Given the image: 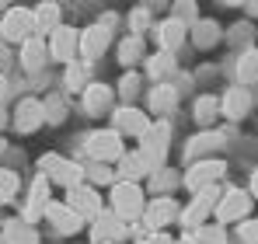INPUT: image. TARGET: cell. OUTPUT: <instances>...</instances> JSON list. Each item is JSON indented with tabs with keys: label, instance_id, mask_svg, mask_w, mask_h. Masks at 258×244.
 <instances>
[{
	"label": "cell",
	"instance_id": "6da1fadb",
	"mask_svg": "<svg viewBox=\"0 0 258 244\" xmlns=\"http://www.w3.org/2000/svg\"><path fill=\"white\" fill-rule=\"evenodd\" d=\"M255 199H251V192L248 189H237V185H223L220 189V196H216V206H213V220L216 223H223V227H230V223H241V220H248L251 213H255Z\"/></svg>",
	"mask_w": 258,
	"mask_h": 244
},
{
	"label": "cell",
	"instance_id": "7a4b0ae2",
	"mask_svg": "<svg viewBox=\"0 0 258 244\" xmlns=\"http://www.w3.org/2000/svg\"><path fill=\"white\" fill-rule=\"evenodd\" d=\"M168 147H171V122H150L147 129H143V136H140V157L147 161L150 171H157V167H164L168 161Z\"/></svg>",
	"mask_w": 258,
	"mask_h": 244
},
{
	"label": "cell",
	"instance_id": "3957f363",
	"mask_svg": "<svg viewBox=\"0 0 258 244\" xmlns=\"http://www.w3.org/2000/svg\"><path fill=\"white\" fill-rule=\"evenodd\" d=\"M108 206H112V213H115L119 220L133 223V220H140V213H143V206H147V196H143L140 181H112Z\"/></svg>",
	"mask_w": 258,
	"mask_h": 244
},
{
	"label": "cell",
	"instance_id": "277c9868",
	"mask_svg": "<svg viewBox=\"0 0 258 244\" xmlns=\"http://www.w3.org/2000/svg\"><path fill=\"white\" fill-rule=\"evenodd\" d=\"M227 174V161L220 157H203V161H192L181 174V189L188 192H199V189H210V185H220Z\"/></svg>",
	"mask_w": 258,
	"mask_h": 244
},
{
	"label": "cell",
	"instance_id": "5b68a950",
	"mask_svg": "<svg viewBox=\"0 0 258 244\" xmlns=\"http://www.w3.org/2000/svg\"><path fill=\"white\" fill-rule=\"evenodd\" d=\"M84 150H87V161L115 164L122 157L126 143H122V133H115V129H94V133H87Z\"/></svg>",
	"mask_w": 258,
	"mask_h": 244
},
{
	"label": "cell",
	"instance_id": "8992f818",
	"mask_svg": "<svg viewBox=\"0 0 258 244\" xmlns=\"http://www.w3.org/2000/svg\"><path fill=\"white\" fill-rule=\"evenodd\" d=\"M216 196H220V185H210V189H199V192H192L188 206H181V209H178V223H181L185 230H192V227L206 223V220L213 216Z\"/></svg>",
	"mask_w": 258,
	"mask_h": 244
},
{
	"label": "cell",
	"instance_id": "52a82bcc",
	"mask_svg": "<svg viewBox=\"0 0 258 244\" xmlns=\"http://www.w3.org/2000/svg\"><path fill=\"white\" fill-rule=\"evenodd\" d=\"M39 171H42L45 181H56V185H63V189H74V185L84 181V164L67 161V157H59V154H45L42 161H39Z\"/></svg>",
	"mask_w": 258,
	"mask_h": 244
},
{
	"label": "cell",
	"instance_id": "ba28073f",
	"mask_svg": "<svg viewBox=\"0 0 258 244\" xmlns=\"http://www.w3.org/2000/svg\"><path fill=\"white\" fill-rule=\"evenodd\" d=\"M178 209H181V206L174 203V196H154L150 203L143 206L140 220H143L147 230H164V227L178 223Z\"/></svg>",
	"mask_w": 258,
	"mask_h": 244
},
{
	"label": "cell",
	"instance_id": "9c48e42d",
	"mask_svg": "<svg viewBox=\"0 0 258 244\" xmlns=\"http://www.w3.org/2000/svg\"><path fill=\"white\" fill-rule=\"evenodd\" d=\"M28 35H35L32 7H7L0 18V42H25Z\"/></svg>",
	"mask_w": 258,
	"mask_h": 244
},
{
	"label": "cell",
	"instance_id": "30bf717a",
	"mask_svg": "<svg viewBox=\"0 0 258 244\" xmlns=\"http://www.w3.org/2000/svg\"><path fill=\"white\" fill-rule=\"evenodd\" d=\"M251 108H255V98H251V91L248 87H241V84H230L223 94H220V115L227 122H241L251 115Z\"/></svg>",
	"mask_w": 258,
	"mask_h": 244
},
{
	"label": "cell",
	"instance_id": "8fae6325",
	"mask_svg": "<svg viewBox=\"0 0 258 244\" xmlns=\"http://www.w3.org/2000/svg\"><path fill=\"white\" fill-rule=\"evenodd\" d=\"M67 206H70L81 220H94V216L105 209V206H101V196H98V189L87 185V181L74 185V189H67Z\"/></svg>",
	"mask_w": 258,
	"mask_h": 244
},
{
	"label": "cell",
	"instance_id": "7c38bea8",
	"mask_svg": "<svg viewBox=\"0 0 258 244\" xmlns=\"http://www.w3.org/2000/svg\"><path fill=\"white\" fill-rule=\"evenodd\" d=\"M49 56L52 59H59V63H74L77 59V45H81V32L77 28H70V25H59V28H52L49 32Z\"/></svg>",
	"mask_w": 258,
	"mask_h": 244
},
{
	"label": "cell",
	"instance_id": "4fadbf2b",
	"mask_svg": "<svg viewBox=\"0 0 258 244\" xmlns=\"http://www.w3.org/2000/svg\"><path fill=\"white\" fill-rule=\"evenodd\" d=\"M108 45H112V32L105 28V25H87L84 32H81V45H77V56L84 59V63H94L98 56H105L108 52Z\"/></svg>",
	"mask_w": 258,
	"mask_h": 244
},
{
	"label": "cell",
	"instance_id": "5bb4252c",
	"mask_svg": "<svg viewBox=\"0 0 258 244\" xmlns=\"http://www.w3.org/2000/svg\"><path fill=\"white\" fill-rule=\"evenodd\" d=\"M227 147V136L220 133V129H203L199 136H192L188 143H185V161H203V157H216V150H223Z\"/></svg>",
	"mask_w": 258,
	"mask_h": 244
},
{
	"label": "cell",
	"instance_id": "9a60e30c",
	"mask_svg": "<svg viewBox=\"0 0 258 244\" xmlns=\"http://www.w3.org/2000/svg\"><path fill=\"white\" fill-rule=\"evenodd\" d=\"M154 42H157V49H164V52H178L185 42H188V25H181L178 18H164V21H157L154 25Z\"/></svg>",
	"mask_w": 258,
	"mask_h": 244
},
{
	"label": "cell",
	"instance_id": "2e32d148",
	"mask_svg": "<svg viewBox=\"0 0 258 244\" xmlns=\"http://www.w3.org/2000/svg\"><path fill=\"white\" fill-rule=\"evenodd\" d=\"M91 237L94 244H112L126 237V220H119L112 209H101L94 220H91Z\"/></svg>",
	"mask_w": 258,
	"mask_h": 244
},
{
	"label": "cell",
	"instance_id": "e0dca14e",
	"mask_svg": "<svg viewBox=\"0 0 258 244\" xmlns=\"http://www.w3.org/2000/svg\"><path fill=\"white\" fill-rule=\"evenodd\" d=\"M112 122H115V126H112L115 133H122V136H136V140H140L143 129L150 126V115H147L143 108H136V105H122V108L112 112Z\"/></svg>",
	"mask_w": 258,
	"mask_h": 244
},
{
	"label": "cell",
	"instance_id": "ac0fdd59",
	"mask_svg": "<svg viewBox=\"0 0 258 244\" xmlns=\"http://www.w3.org/2000/svg\"><path fill=\"white\" fill-rule=\"evenodd\" d=\"M45 122V108H42V98H25V101H18V108H14V129L18 133H35V129H42Z\"/></svg>",
	"mask_w": 258,
	"mask_h": 244
},
{
	"label": "cell",
	"instance_id": "d6986e66",
	"mask_svg": "<svg viewBox=\"0 0 258 244\" xmlns=\"http://www.w3.org/2000/svg\"><path fill=\"white\" fill-rule=\"evenodd\" d=\"M45 220H49L52 230L63 234V237H70V234H77V230L84 227V220H81L70 206L67 203H52V199H49V206H45Z\"/></svg>",
	"mask_w": 258,
	"mask_h": 244
},
{
	"label": "cell",
	"instance_id": "ffe728a7",
	"mask_svg": "<svg viewBox=\"0 0 258 244\" xmlns=\"http://www.w3.org/2000/svg\"><path fill=\"white\" fill-rule=\"evenodd\" d=\"M112 105H115V91L108 87V84H87L84 87V112L87 115H108L112 112Z\"/></svg>",
	"mask_w": 258,
	"mask_h": 244
},
{
	"label": "cell",
	"instance_id": "44dd1931",
	"mask_svg": "<svg viewBox=\"0 0 258 244\" xmlns=\"http://www.w3.org/2000/svg\"><path fill=\"white\" fill-rule=\"evenodd\" d=\"M188 39H192V45H196V49L210 52L213 45H220V42H223V28L216 25L213 18H199L196 25H188Z\"/></svg>",
	"mask_w": 258,
	"mask_h": 244
},
{
	"label": "cell",
	"instance_id": "7402d4cb",
	"mask_svg": "<svg viewBox=\"0 0 258 244\" xmlns=\"http://www.w3.org/2000/svg\"><path fill=\"white\" fill-rule=\"evenodd\" d=\"M45 206H49V181H45L42 174L32 181V192H28V203L21 209V220H28V223H39L45 216Z\"/></svg>",
	"mask_w": 258,
	"mask_h": 244
},
{
	"label": "cell",
	"instance_id": "603a6c76",
	"mask_svg": "<svg viewBox=\"0 0 258 244\" xmlns=\"http://www.w3.org/2000/svg\"><path fill=\"white\" fill-rule=\"evenodd\" d=\"M143 67H147V77H150L154 84H164V81H171L174 74H178L174 52H164V49H157L154 56H143Z\"/></svg>",
	"mask_w": 258,
	"mask_h": 244
},
{
	"label": "cell",
	"instance_id": "cb8c5ba5",
	"mask_svg": "<svg viewBox=\"0 0 258 244\" xmlns=\"http://www.w3.org/2000/svg\"><path fill=\"white\" fill-rule=\"evenodd\" d=\"M178 98H181V94L174 91V84H171V81L154 84V87H150V94H147V108H150L154 115H168V112H174Z\"/></svg>",
	"mask_w": 258,
	"mask_h": 244
},
{
	"label": "cell",
	"instance_id": "d4e9b609",
	"mask_svg": "<svg viewBox=\"0 0 258 244\" xmlns=\"http://www.w3.org/2000/svg\"><path fill=\"white\" fill-rule=\"evenodd\" d=\"M112 171H115L119 181H140V178L150 174V167H147V161L140 157V150H122V157L115 161Z\"/></svg>",
	"mask_w": 258,
	"mask_h": 244
},
{
	"label": "cell",
	"instance_id": "484cf974",
	"mask_svg": "<svg viewBox=\"0 0 258 244\" xmlns=\"http://www.w3.org/2000/svg\"><path fill=\"white\" fill-rule=\"evenodd\" d=\"M45 59H49V45H45L42 35H28V39L21 42V67H25L28 74L42 70Z\"/></svg>",
	"mask_w": 258,
	"mask_h": 244
},
{
	"label": "cell",
	"instance_id": "4316f807",
	"mask_svg": "<svg viewBox=\"0 0 258 244\" xmlns=\"http://www.w3.org/2000/svg\"><path fill=\"white\" fill-rule=\"evenodd\" d=\"M185 244H230V234H227V227L223 223H199V227H192V230H185Z\"/></svg>",
	"mask_w": 258,
	"mask_h": 244
},
{
	"label": "cell",
	"instance_id": "83f0119b",
	"mask_svg": "<svg viewBox=\"0 0 258 244\" xmlns=\"http://www.w3.org/2000/svg\"><path fill=\"white\" fill-rule=\"evenodd\" d=\"M32 25H35V35H49L52 28H59V4L56 0H42L39 7H32Z\"/></svg>",
	"mask_w": 258,
	"mask_h": 244
},
{
	"label": "cell",
	"instance_id": "f1b7e54d",
	"mask_svg": "<svg viewBox=\"0 0 258 244\" xmlns=\"http://www.w3.org/2000/svg\"><path fill=\"white\" fill-rule=\"evenodd\" d=\"M192 119L199 129H213L220 119V94H199L192 105Z\"/></svg>",
	"mask_w": 258,
	"mask_h": 244
},
{
	"label": "cell",
	"instance_id": "f546056e",
	"mask_svg": "<svg viewBox=\"0 0 258 244\" xmlns=\"http://www.w3.org/2000/svg\"><path fill=\"white\" fill-rule=\"evenodd\" d=\"M234 84H241V87H251V84H258V45L244 49V52H237Z\"/></svg>",
	"mask_w": 258,
	"mask_h": 244
},
{
	"label": "cell",
	"instance_id": "4dcf8cb0",
	"mask_svg": "<svg viewBox=\"0 0 258 244\" xmlns=\"http://www.w3.org/2000/svg\"><path fill=\"white\" fill-rule=\"evenodd\" d=\"M0 241L4 244H39V234H35V223H28V220H7L4 223V234H0Z\"/></svg>",
	"mask_w": 258,
	"mask_h": 244
},
{
	"label": "cell",
	"instance_id": "1f68e13d",
	"mask_svg": "<svg viewBox=\"0 0 258 244\" xmlns=\"http://www.w3.org/2000/svg\"><path fill=\"white\" fill-rule=\"evenodd\" d=\"M150 178V192L154 196H171L174 189H181V171H174V167H157V171H150L147 174Z\"/></svg>",
	"mask_w": 258,
	"mask_h": 244
},
{
	"label": "cell",
	"instance_id": "d6a6232c",
	"mask_svg": "<svg viewBox=\"0 0 258 244\" xmlns=\"http://www.w3.org/2000/svg\"><path fill=\"white\" fill-rule=\"evenodd\" d=\"M119 63L126 67V70H133L136 63H143V56H147V42H143V35H126V39H119Z\"/></svg>",
	"mask_w": 258,
	"mask_h": 244
},
{
	"label": "cell",
	"instance_id": "836d02e7",
	"mask_svg": "<svg viewBox=\"0 0 258 244\" xmlns=\"http://www.w3.org/2000/svg\"><path fill=\"white\" fill-rule=\"evenodd\" d=\"M84 181L87 185H112L115 181V171H112V164H101V161H87L84 164Z\"/></svg>",
	"mask_w": 258,
	"mask_h": 244
},
{
	"label": "cell",
	"instance_id": "e575fe53",
	"mask_svg": "<svg viewBox=\"0 0 258 244\" xmlns=\"http://www.w3.org/2000/svg\"><path fill=\"white\" fill-rule=\"evenodd\" d=\"M126 21H129V35H147V32L154 28V11L140 4V7H133V11H129Z\"/></svg>",
	"mask_w": 258,
	"mask_h": 244
},
{
	"label": "cell",
	"instance_id": "d590c367",
	"mask_svg": "<svg viewBox=\"0 0 258 244\" xmlns=\"http://www.w3.org/2000/svg\"><path fill=\"white\" fill-rule=\"evenodd\" d=\"M140 91H143V77H140L136 70H126V74H122V81H119V87H115V94H119V98L129 105Z\"/></svg>",
	"mask_w": 258,
	"mask_h": 244
},
{
	"label": "cell",
	"instance_id": "8d00e7d4",
	"mask_svg": "<svg viewBox=\"0 0 258 244\" xmlns=\"http://www.w3.org/2000/svg\"><path fill=\"white\" fill-rule=\"evenodd\" d=\"M171 18H178L181 25H196L199 21V4L196 0H171Z\"/></svg>",
	"mask_w": 258,
	"mask_h": 244
},
{
	"label": "cell",
	"instance_id": "74e56055",
	"mask_svg": "<svg viewBox=\"0 0 258 244\" xmlns=\"http://www.w3.org/2000/svg\"><path fill=\"white\" fill-rule=\"evenodd\" d=\"M87 67L84 59H74V63H67V87L70 91H84L87 87Z\"/></svg>",
	"mask_w": 258,
	"mask_h": 244
},
{
	"label": "cell",
	"instance_id": "f35d334b",
	"mask_svg": "<svg viewBox=\"0 0 258 244\" xmlns=\"http://www.w3.org/2000/svg\"><path fill=\"white\" fill-rule=\"evenodd\" d=\"M18 189H21V178H18L11 167H0V206L11 203V199L18 196Z\"/></svg>",
	"mask_w": 258,
	"mask_h": 244
},
{
	"label": "cell",
	"instance_id": "ab89813d",
	"mask_svg": "<svg viewBox=\"0 0 258 244\" xmlns=\"http://www.w3.org/2000/svg\"><path fill=\"white\" fill-rule=\"evenodd\" d=\"M227 35H230V45H234V49H241V52L255 45V42H251V39H255V32H251V25H248V21H241V25H234V28L227 32Z\"/></svg>",
	"mask_w": 258,
	"mask_h": 244
},
{
	"label": "cell",
	"instance_id": "60d3db41",
	"mask_svg": "<svg viewBox=\"0 0 258 244\" xmlns=\"http://www.w3.org/2000/svg\"><path fill=\"white\" fill-rule=\"evenodd\" d=\"M237 227V244H258V216L251 213L248 220H241V223H234Z\"/></svg>",
	"mask_w": 258,
	"mask_h": 244
},
{
	"label": "cell",
	"instance_id": "b9f144b4",
	"mask_svg": "<svg viewBox=\"0 0 258 244\" xmlns=\"http://www.w3.org/2000/svg\"><path fill=\"white\" fill-rule=\"evenodd\" d=\"M42 108H45V122H63V119H67V101H63L59 94L45 98Z\"/></svg>",
	"mask_w": 258,
	"mask_h": 244
},
{
	"label": "cell",
	"instance_id": "7bdbcfd3",
	"mask_svg": "<svg viewBox=\"0 0 258 244\" xmlns=\"http://www.w3.org/2000/svg\"><path fill=\"white\" fill-rule=\"evenodd\" d=\"M98 25H105L108 32H115V25H119V18H115V14L108 11V14H101V21H98Z\"/></svg>",
	"mask_w": 258,
	"mask_h": 244
},
{
	"label": "cell",
	"instance_id": "ee69618b",
	"mask_svg": "<svg viewBox=\"0 0 258 244\" xmlns=\"http://www.w3.org/2000/svg\"><path fill=\"white\" fill-rule=\"evenodd\" d=\"M248 192H251V199L258 203V167L251 171V181H248Z\"/></svg>",
	"mask_w": 258,
	"mask_h": 244
},
{
	"label": "cell",
	"instance_id": "f6af8a7d",
	"mask_svg": "<svg viewBox=\"0 0 258 244\" xmlns=\"http://www.w3.org/2000/svg\"><path fill=\"white\" fill-rule=\"evenodd\" d=\"M140 4H143V7H150V11H161V7H168L171 0H140Z\"/></svg>",
	"mask_w": 258,
	"mask_h": 244
},
{
	"label": "cell",
	"instance_id": "bcb514c9",
	"mask_svg": "<svg viewBox=\"0 0 258 244\" xmlns=\"http://www.w3.org/2000/svg\"><path fill=\"white\" fill-rule=\"evenodd\" d=\"M4 101H7V77L0 74V108H4Z\"/></svg>",
	"mask_w": 258,
	"mask_h": 244
},
{
	"label": "cell",
	"instance_id": "7dc6e473",
	"mask_svg": "<svg viewBox=\"0 0 258 244\" xmlns=\"http://www.w3.org/2000/svg\"><path fill=\"white\" fill-rule=\"evenodd\" d=\"M244 11H248L251 18H258V0H244Z\"/></svg>",
	"mask_w": 258,
	"mask_h": 244
},
{
	"label": "cell",
	"instance_id": "c3c4849f",
	"mask_svg": "<svg viewBox=\"0 0 258 244\" xmlns=\"http://www.w3.org/2000/svg\"><path fill=\"white\" fill-rule=\"evenodd\" d=\"M227 7H244V0H223Z\"/></svg>",
	"mask_w": 258,
	"mask_h": 244
},
{
	"label": "cell",
	"instance_id": "681fc988",
	"mask_svg": "<svg viewBox=\"0 0 258 244\" xmlns=\"http://www.w3.org/2000/svg\"><path fill=\"white\" fill-rule=\"evenodd\" d=\"M4 126H7V115H4V108H0V133H4Z\"/></svg>",
	"mask_w": 258,
	"mask_h": 244
},
{
	"label": "cell",
	"instance_id": "f907efd6",
	"mask_svg": "<svg viewBox=\"0 0 258 244\" xmlns=\"http://www.w3.org/2000/svg\"><path fill=\"white\" fill-rule=\"evenodd\" d=\"M7 7H11V0H0V11H7Z\"/></svg>",
	"mask_w": 258,
	"mask_h": 244
},
{
	"label": "cell",
	"instance_id": "816d5d0a",
	"mask_svg": "<svg viewBox=\"0 0 258 244\" xmlns=\"http://www.w3.org/2000/svg\"><path fill=\"white\" fill-rule=\"evenodd\" d=\"M56 4H59V0H56Z\"/></svg>",
	"mask_w": 258,
	"mask_h": 244
},
{
	"label": "cell",
	"instance_id": "f5cc1de1",
	"mask_svg": "<svg viewBox=\"0 0 258 244\" xmlns=\"http://www.w3.org/2000/svg\"><path fill=\"white\" fill-rule=\"evenodd\" d=\"M0 244H4V241H0Z\"/></svg>",
	"mask_w": 258,
	"mask_h": 244
}]
</instances>
